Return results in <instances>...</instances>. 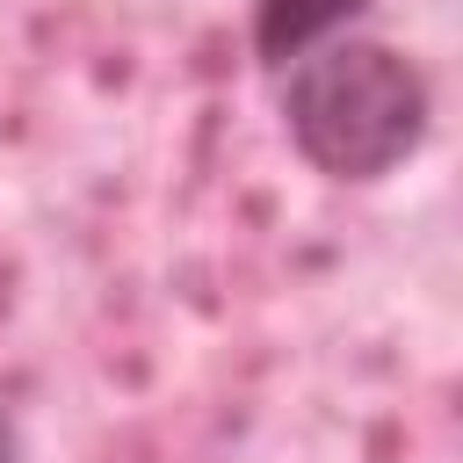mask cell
Masks as SVG:
<instances>
[{"label":"cell","mask_w":463,"mask_h":463,"mask_svg":"<svg viewBox=\"0 0 463 463\" xmlns=\"http://www.w3.org/2000/svg\"><path fill=\"white\" fill-rule=\"evenodd\" d=\"M0 463H22V441H14V420L0 412Z\"/></svg>","instance_id":"3957f363"},{"label":"cell","mask_w":463,"mask_h":463,"mask_svg":"<svg viewBox=\"0 0 463 463\" xmlns=\"http://www.w3.org/2000/svg\"><path fill=\"white\" fill-rule=\"evenodd\" d=\"M282 80V137L326 181H383L398 174L434 123L427 72L383 36H333L304 51Z\"/></svg>","instance_id":"6da1fadb"},{"label":"cell","mask_w":463,"mask_h":463,"mask_svg":"<svg viewBox=\"0 0 463 463\" xmlns=\"http://www.w3.org/2000/svg\"><path fill=\"white\" fill-rule=\"evenodd\" d=\"M369 7L376 0H253V58L268 72H282L333 36H354L369 22Z\"/></svg>","instance_id":"7a4b0ae2"}]
</instances>
